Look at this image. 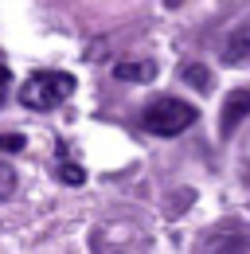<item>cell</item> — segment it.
<instances>
[{"mask_svg":"<svg viewBox=\"0 0 250 254\" xmlns=\"http://www.w3.org/2000/svg\"><path fill=\"white\" fill-rule=\"evenodd\" d=\"M70 94H74V74H66V70H39V74H31L20 86V102L28 110H39V114L55 110Z\"/></svg>","mask_w":250,"mask_h":254,"instance_id":"obj_1","label":"cell"},{"mask_svg":"<svg viewBox=\"0 0 250 254\" xmlns=\"http://www.w3.org/2000/svg\"><path fill=\"white\" fill-rule=\"evenodd\" d=\"M191 122H195V106L180 98H153L141 114V129L153 137H180Z\"/></svg>","mask_w":250,"mask_h":254,"instance_id":"obj_2","label":"cell"},{"mask_svg":"<svg viewBox=\"0 0 250 254\" xmlns=\"http://www.w3.org/2000/svg\"><path fill=\"white\" fill-rule=\"evenodd\" d=\"M250 235L243 227H215L199 239V254H243Z\"/></svg>","mask_w":250,"mask_h":254,"instance_id":"obj_3","label":"cell"},{"mask_svg":"<svg viewBox=\"0 0 250 254\" xmlns=\"http://www.w3.org/2000/svg\"><path fill=\"white\" fill-rule=\"evenodd\" d=\"M243 118H250V86H247V90H231V94H227V102H223V118H219V133L231 137Z\"/></svg>","mask_w":250,"mask_h":254,"instance_id":"obj_4","label":"cell"},{"mask_svg":"<svg viewBox=\"0 0 250 254\" xmlns=\"http://www.w3.org/2000/svg\"><path fill=\"white\" fill-rule=\"evenodd\" d=\"M219 55H223V63H243V59L250 55V24H243L239 32L227 35V43H223Z\"/></svg>","mask_w":250,"mask_h":254,"instance_id":"obj_5","label":"cell"},{"mask_svg":"<svg viewBox=\"0 0 250 254\" xmlns=\"http://www.w3.org/2000/svg\"><path fill=\"white\" fill-rule=\"evenodd\" d=\"M114 74L122 78V82H153L156 78V63H118L114 66Z\"/></svg>","mask_w":250,"mask_h":254,"instance_id":"obj_6","label":"cell"},{"mask_svg":"<svg viewBox=\"0 0 250 254\" xmlns=\"http://www.w3.org/2000/svg\"><path fill=\"white\" fill-rule=\"evenodd\" d=\"M184 78L195 86V90H207V86H211V70H203L199 63H188L184 66Z\"/></svg>","mask_w":250,"mask_h":254,"instance_id":"obj_7","label":"cell"},{"mask_svg":"<svg viewBox=\"0 0 250 254\" xmlns=\"http://www.w3.org/2000/svg\"><path fill=\"white\" fill-rule=\"evenodd\" d=\"M16 191V168L8 160H0V199H8Z\"/></svg>","mask_w":250,"mask_h":254,"instance_id":"obj_8","label":"cell"},{"mask_svg":"<svg viewBox=\"0 0 250 254\" xmlns=\"http://www.w3.org/2000/svg\"><path fill=\"white\" fill-rule=\"evenodd\" d=\"M59 176H62V184H82L86 180V172L78 164H59Z\"/></svg>","mask_w":250,"mask_h":254,"instance_id":"obj_9","label":"cell"},{"mask_svg":"<svg viewBox=\"0 0 250 254\" xmlns=\"http://www.w3.org/2000/svg\"><path fill=\"white\" fill-rule=\"evenodd\" d=\"M20 149H24L20 133H0V153H20Z\"/></svg>","mask_w":250,"mask_h":254,"instance_id":"obj_10","label":"cell"},{"mask_svg":"<svg viewBox=\"0 0 250 254\" xmlns=\"http://www.w3.org/2000/svg\"><path fill=\"white\" fill-rule=\"evenodd\" d=\"M8 86H12V70L0 66V106H4V98H8Z\"/></svg>","mask_w":250,"mask_h":254,"instance_id":"obj_11","label":"cell"},{"mask_svg":"<svg viewBox=\"0 0 250 254\" xmlns=\"http://www.w3.org/2000/svg\"><path fill=\"white\" fill-rule=\"evenodd\" d=\"M188 0H164V8H184Z\"/></svg>","mask_w":250,"mask_h":254,"instance_id":"obj_12","label":"cell"}]
</instances>
